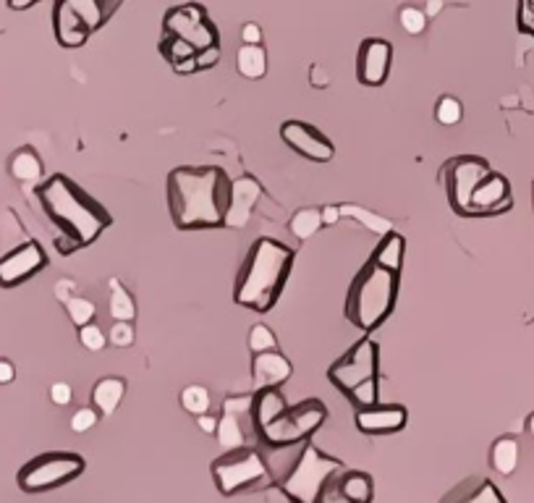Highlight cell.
Returning a JSON list of instances; mask_svg holds the SVG:
<instances>
[{
  "instance_id": "cell-1",
  "label": "cell",
  "mask_w": 534,
  "mask_h": 503,
  "mask_svg": "<svg viewBox=\"0 0 534 503\" xmlns=\"http://www.w3.org/2000/svg\"><path fill=\"white\" fill-rule=\"evenodd\" d=\"M168 213L179 231H215L226 226L230 179L221 165H179L165 181Z\"/></svg>"
},
{
  "instance_id": "cell-2",
  "label": "cell",
  "mask_w": 534,
  "mask_h": 503,
  "mask_svg": "<svg viewBox=\"0 0 534 503\" xmlns=\"http://www.w3.org/2000/svg\"><path fill=\"white\" fill-rule=\"evenodd\" d=\"M294 257L296 252L288 244L278 239H267V236L257 239L249 247L241 263V271L236 275L233 302L238 307H246L260 314L272 310L288 283Z\"/></svg>"
},
{
  "instance_id": "cell-3",
  "label": "cell",
  "mask_w": 534,
  "mask_h": 503,
  "mask_svg": "<svg viewBox=\"0 0 534 503\" xmlns=\"http://www.w3.org/2000/svg\"><path fill=\"white\" fill-rule=\"evenodd\" d=\"M38 199L58 233L71 236L81 249L92 247L113 226V215L63 173H55L39 184Z\"/></svg>"
},
{
  "instance_id": "cell-4",
  "label": "cell",
  "mask_w": 534,
  "mask_h": 503,
  "mask_svg": "<svg viewBox=\"0 0 534 503\" xmlns=\"http://www.w3.org/2000/svg\"><path fill=\"white\" fill-rule=\"evenodd\" d=\"M398 275L382 271L372 260H367L354 275L346 294V320L362 333L378 331L393 314L398 302Z\"/></svg>"
},
{
  "instance_id": "cell-5",
  "label": "cell",
  "mask_w": 534,
  "mask_h": 503,
  "mask_svg": "<svg viewBox=\"0 0 534 503\" xmlns=\"http://www.w3.org/2000/svg\"><path fill=\"white\" fill-rule=\"evenodd\" d=\"M341 472H346L341 459L328 457L312 440H306L299 446L294 465L278 480V485L291 503H317L328 482H333Z\"/></svg>"
},
{
  "instance_id": "cell-6",
  "label": "cell",
  "mask_w": 534,
  "mask_h": 503,
  "mask_svg": "<svg viewBox=\"0 0 534 503\" xmlns=\"http://www.w3.org/2000/svg\"><path fill=\"white\" fill-rule=\"evenodd\" d=\"M210 472H213L218 493L226 496V499L241 496V493L254 490V488H263L267 480H272L265 457L252 446L226 451L223 457H218L213 462Z\"/></svg>"
},
{
  "instance_id": "cell-7",
  "label": "cell",
  "mask_w": 534,
  "mask_h": 503,
  "mask_svg": "<svg viewBox=\"0 0 534 503\" xmlns=\"http://www.w3.org/2000/svg\"><path fill=\"white\" fill-rule=\"evenodd\" d=\"M328 420V407L320 398H306L294 407H288L278 420L263 427L257 432V440H263L267 449H294L306 443Z\"/></svg>"
},
{
  "instance_id": "cell-8",
  "label": "cell",
  "mask_w": 534,
  "mask_h": 503,
  "mask_svg": "<svg viewBox=\"0 0 534 503\" xmlns=\"http://www.w3.org/2000/svg\"><path fill=\"white\" fill-rule=\"evenodd\" d=\"M84 457L71 454V451H50L39 454L32 462L19 469L16 482L24 493H47L55 488H63L74 482L79 474L84 472Z\"/></svg>"
},
{
  "instance_id": "cell-9",
  "label": "cell",
  "mask_w": 534,
  "mask_h": 503,
  "mask_svg": "<svg viewBox=\"0 0 534 503\" xmlns=\"http://www.w3.org/2000/svg\"><path fill=\"white\" fill-rule=\"evenodd\" d=\"M493 173L490 163L485 157L477 155H458L451 157L443 171H440V184L446 187L448 202L454 207V213L469 218L471 210V197L477 192V187Z\"/></svg>"
},
{
  "instance_id": "cell-10",
  "label": "cell",
  "mask_w": 534,
  "mask_h": 503,
  "mask_svg": "<svg viewBox=\"0 0 534 503\" xmlns=\"http://www.w3.org/2000/svg\"><path fill=\"white\" fill-rule=\"evenodd\" d=\"M378 367H380V347H378V341L372 336H362L338 362L330 365L328 378L341 393H348L351 388L362 386L364 381L378 378Z\"/></svg>"
},
{
  "instance_id": "cell-11",
  "label": "cell",
  "mask_w": 534,
  "mask_h": 503,
  "mask_svg": "<svg viewBox=\"0 0 534 503\" xmlns=\"http://www.w3.org/2000/svg\"><path fill=\"white\" fill-rule=\"evenodd\" d=\"M163 35L181 38L184 42H189L196 53L210 45H221L218 27L207 19V11L199 3H184V5L171 8L163 19Z\"/></svg>"
},
{
  "instance_id": "cell-12",
  "label": "cell",
  "mask_w": 534,
  "mask_h": 503,
  "mask_svg": "<svg viewBox=\"0 0 534 503\" xmlns=\"http://www.w3.org/2000/svg\"><path fill=\"white\" fill-rule=\"evenodd\" d=\"M215 438L223 451L244 449L252 438H257V427L252 420V396H230L223 401V415L218 417Z\"/></svg>"
},
{
  "instance_id": "cell-13",
  "label": "cell",
  "mask_w": 534,
  "mask_h": 503,
  "mask_svg": "<svg viewBox=\"0 0 534 503\" xmlns=\"http://www.w3.org/2000/svg\"><path fill=\"white\" fill-rule=\"evenodd\" d=\"M47 252L39 241H24L0 257V289H16L47 268Z\"/></svg>"
},
{
  "instance_id": "cell-14",
  "label": "cell",
  "mask_w": 534,
  "mask_h": 503,
  "mask_svg": "<svg viewBox=\"0 0 534 503\" xmlns=\"http://www.w3.org/2000/svg\"><path fill=\"white\" fill-rule=\"evenodd\" d=\"M280 139L296 153V155L306 157L312 163H330L336 157V147L333 142L312 123H305V121H286L280 126Z\"/></svg>"
},
{
  "instance_id": "cell-15",
  "label": "cell",
  "mask_w": 534,
  "mask_h": 503,
  "mask_svg": "<svg viewBox=\"0 0 534 503\" xmlns=\"http://www.w3.org/2000/svg\"><path fill=\"white\" fill-rule=\"evenodd\" d=\"M393 47L382 38H367L356 55V79L364 87H382L390 74Z\"/></svg>"
},
{
  "instance_id": "cell-16",
  "label": "cell",
  "mask_w": 534,
  "mask_h": 503,
  "mask_svg": "<svg viewBox=\"0 0 534 503\" xmlns=\"http://www.w3.org/2000/svg\"><path fill=\"white\" fill-rule=\"evenodd\" d=\"M513 207V194H511V184L503 173H490L471 197V210L469 218H493V215H503Z\"/></svg>"
},
{
  "instance_id": "cell-17",
  "label": "cell",
  "mask_w": 534,
  "mask_h": 503,
  "mask_svg": "<svg viewBox=\"0 0 534 503\" xmlns=\"http://www.w3.org/2000/svg\"><path fill=\"white\" fill-rule=\"evenodd\" d=\"M409 423V409L401 404H375L354 412V425L364 435H393Z\"/></svg>"
},
{
  "instance_id": "cell-18",
  "label": "cell",
  "mask_w": 534,
  "mask_h": 503,
  "mask_svg": "<svg viewBox=\"0 0 534 503\" xmlns=\"http://www.w3.org/2000/svg\"><path fill=\"white\" fill-rule=\"evenodd\" d=\"M263 197V184L254 176H238L230 181V202L226 229H244L252 221V213Z\"/></svg>"
},
{
  "instance_id": "cell-19",
  "label": "cell",
  "mask_w": 534,
  "mask_h": 503,
  "mask_svg": "<svg viewBox=\"0 0 534 503\" xmlns=\"http://www.w3.org/2000/svg\"><path fill=\"white\" fill-rule=\"evenodd\" d=\"M294 375L291 362L280 354V351H265V354H254L252 359V383L257 390L263 388H280L288 383Z\"/></svg>"
},
{
  "instance_id": "cell-20",
  "label": "cell",
  "mask_w": 534,
  "mask_h": 503,
  "mask_svg": "<svg viewBox=\"0 0 534 503\" xmlns=\"http://www.w3.org/2000/svg\"><path fill=\"white\" fill-rule=\"evenodd\" d=\"M53 29H55V39H58L61 47H81V45H87V39L92 38V32L87 29V24L79 19L77 13L63 0H55Z\"/></svg>"
},
{
  "instance_id": "cell-21",
  "label": "cell",
  "mask_w": 534,
  "mask_h": 503,
  "mask_svg": "<svg viewBox=\"0 0 534 503\" xmlns=\"http://www.w3.org/2000/svg\"><path fill=\"white\" fill-rule=\"evenodd\" d=\"M440 503H508L505 496L497 490L496 482H490L488 477H471L456 485L451 493H446Z\"/></svg>"
},
{
  "instance_id": "cell-22",
  "label": "cell",
  "mask_w": 534,
  "mask_h": 503,
  "mask_svg": "<svg viewBox=\"0 0 534 503\" xmlns=\"http://www.w3.org/2000/svg\"><path fill=\"white\" fill-rule=\"evenodd\" d=\"M288 409V398L283 396L280 388H263L252 396V420L257 432L267 427L272 420H278Z\"/></svg>"
},
{
  "instance_id": "cell-23",
  "label": "cell",
  "mask_w": 534,
  "mask_h": 503,
  "mask_svg": "<svg viewBox=\"0 0 534 503\" xmlns=\"http://www.w3.org/2000/svg\"><path fill=\"white\" fill-rule=\"evenodd\" d=\"M79 19L87 24L89 32H97L100 27H105L113 13L121 8V0H63Z\"/></svg>"
},
{
  "instance_id": "cell-24",
  "label": "cell",
  "mask_w": 534,
  "mask_h": 503,
  "mask_svg": "<svg viewBox=\"0 0 534 503\" xmlns=\"http://www.w3.org/2000/svg\"><path fill=\"white\" fill-rule=\"evenodd\" d=\"M336 488L348 503H372L375 499V480L367 472L346 469L336 477Z\"/></svg>"
},
{
  "instance_id": "cell-25",
  "label": "cell",
  "mask_w": 534,
  "mask_h": 503,
  "mask_svg": "<svg viewBox=\"0 0 534 503\" xmlns=\"http://www.w3.org/2000/svg\"><path fill=\"white\" fill-rule=\"evenodd\" d=\"M404 257H406V239L398 231H390L382 236L380 244L375 247V252H372L370 260L375 265H380L382 271L401 275V271H404Z\"/></svg>"
},
{
  "instance_id": "cell-26",
  "label": "cell",
  "mask_w": 534,
  "mask_h": 503,
  "mask_svg": "<svg viewBox=\"0 0 534 503\" xmlns=\"http://www.w3.org/2000/svg\"><path fill=\"white\" fill-rule=\"evenodd\" d=\"M126 396V381L123 378H100L92 388V407L100 412V417H111L115 409L121 407Z\"/></svg>"
},
{
  "instance_id": "cell-27",
  "label": "cell",
  "mask_w": 534,
  "mask_h": 503,
  "mask_svg": "<svg viewBox=\"0 0 534 503\" xmlns=\"http://www.w3.org/2000/svg\"><path fill=\"white\" fill-rule=\"evenodd\" d=\"M236 69L244 79H263L267 74V50L263 45H241L236 53Z\"/></svg>"
},
{
  "instance_id": "cell-28",
  "label": "cell",
  "mask_w": 534,
  "mask_h": 503,
  "mask_svg": "<svg viewBox=\"0 0 534 503\" xmlns=\"http://www.w3.org/2000/svg\"><path fill=\"white\" fill-rule=\"evenodd\" d=\"M8 171H11V176L16 181L29 184V181H38L42 176V160H39V155L32 147H21L8 160Z\"/></svg>"
},
{
  "instance_id": "cell-29",
  "label": "cell",
  "mask_w": 534,
  "mask_h": 503,
  "mask_svg": "<svg viewBox=\"0 0 534 503\" xmlns=\"http://www.w3.org/2000/svg\"><path fill=\"white\" fill-rule=\"evenodd\" d=\"M490 465L503 477L513 474L516 466H519V440L508 438V435L497 438L496 443H493V449H490Z\"/></svg>"
},
{
  "instance_id": "cell-30",
  "label": "cell",
  "mask_w": 534,
  "mask_h": 503,
  "mask_svg": "<svg viewBox=\"0 0 534 503\" xmlns=\"http://www.w3.org/2000/svg\"><path fill=\"white\" fill-rule=\"evenodd\" d=\"M338 210H341V218H351V221L362 223L367 231L380 233V236L396 231L390 218L378 215V213H372V210H367V207H362V205H351V202H348V205H338Z\"/></svg>"
},
{
  "instance_id": "cell-31",
  "label": "cell",
  "mask_w": 534,
  "mask_h": 503,
  "mask_svg": "<svg viewBox=\"0 0 534 503\" xmlns=\"http://www.w3.org/2000/svg\"><path fill=\"white\" fill-rule=\"evenodd\" d=\"M108 310L113 323H134L137 320V302L134 297L129 294L126 286H121L118 281H111V302H108Z\"/></svg>"
},
{
  "instance_id": "cell-32",
  "label": "cell",
  "mask_w": 534,
  "mask_h": 503,
  "mask_svg": "<svg viewBox=\"0 0 534 503\" xmlns=\"http://www.w3.org/2000/svg\"><path fill=\"white\" fill-rule=\"evenodd\" d=\"M320 229H322V213L314 210V207H302V210H296L294 218L288 221V231L294 233L299 241L312 239Z\"/></svg>"
},
{
  "instance_id": "cell-33",
  "label": "cell",
  "mask_w": 534,
  "mask_h": 503,
  "mask_svg": "<svg viewBox=\"0 0 534 503\" xmlns=\"http://www.w3.org/2000/svg\"><path fill=\"white\" fill-rule=\"evenodd\" d=\"M181 407L191 417H202L210 412V390L204 386H187L181 390Z\"/></svg>"
},
{
  "instance_id": "cell-34",
  "label": "cell",
  "mask_w": 534,
  "mask_h": 503,
  "mask_svg": "<svg viewBox=\"0 0 534 503\" xmlns=\"http://www.w3.org/2000/svg\"><path fill=\"white\" fill-rule=\"evenodd\" d=\"M160 53H163V58L171 66H176V63L196 55V50L191 47L189 42H184L181 38H173V35H163V39H160Z\"/></svg>"
},
{
  "instance_id": "cell-35",
  "label": "cell",
  "mask_w": 534,
  "mask_h": 503,
  "mask_svg": "<svg viewBox=\"0 0 534 503\" xmlns=\"http://www.w3.org/2000/svg\"><path fill=\"white\" fill-rule=\"evenodd\" d=\"M66 312H69L71 323L77 325V331H79V328H84V325L95 323L97 307H95V302H92V299H87V297H81V294H74V297L66 302Z\"/></svg>"
},
{
  "instance_id": "cell-36",
  "label": "cell",
  "mask_w": 534,
  "mask_h": 503,
  "mask_svg": "<svg viewBox=\"0 0 534 503\" xmlns=\"http://www.w3.org/2000/svg\"><path fill=\"white\" fill-rule=\"evenodd\" d=\"M346 398L354 404V409H367V407H375V404H380V401H378V398H380L378 378H372V381H364L362 386L351 388V390L346 393Z\"/></svg>"
},
{
  "instance_id": "cell-37",
  "label": "cell",
  "mask_w": 534,
  "mask_h": 503,
  "mask_svg": "<svg viewBox=\"0 0 534 503\" xmlns=\"http://www.w3.org/2000/svg\"><path fill=\"white\" fill-rule=\"evenodd\" d=\"M463 118V108H461V100L451 97V95H443L435 105V121L440 126H456L458 121Z\"/></svg>"
},
{
  "instance_id": "cell-38",
  "label": "cell",
  "mask_w": 534,
  "mask_h": 503,
  "mask_svg": "<svg viewBox=\"0 0 534 503\" xmlns=\"http://www.w3.org/2000/svg\"><path fill=\"white\" fill-rule=\"evenodd\" d=\"M249 351H252V354L278 351V339H275L272 328H267L265 323L252 325V331H249Z\"/></svg>"
},
{
  "instance_id": "cell-39",
  "label": "cell",
  "mask_w": 534,
  "mask_h": 503,
  "mask_svg": "<svg viewBox=\"0 0 534 503\" xmlns=\"http://www.w3.org/2000/svg\"><path fill=\"white\" fill-rule=\"evenodd\" d=\"M398 21H401L404 32H409L414 38L427 29V13L421 8H417V5H404L401 13H398Z\"/></svg>"
},
{
  "instance_id": "cell-40",
  "label": "cell",
  "mask_w": 534,
  "mask_h": 503,
  "mask_svg": "<svg viewBox=\"0 0 534 503\" xmlns=\"http://www.w3.org/2000/svg\"><path fill=\"white\" fill-rule=\"evenodd\" d=\"M79 344L87 348V351H103L108 347V333H103L100 325L89 323L84 328H79Z\"/></svg>"
},
{
  "instance_id": "cell-41",
  "label": "cell",
  "mask_w": 534,
  "mask_h": 503,
  "mask_svg": "<svg viewBox=\"0 0 534 503\" xmlns=\"http://www.w3.org/2000/svg\"><path fill=\"white\" fill-rule=\"evenodd\" d=\"M137 341V333H134V323H113L111 333H108V344H113L118 348L131 347Z\"/></svg>"
},
{
  "instance_id": "cell-42",
  "label": "cell",
  "mask_w": 534,
  "mask_h": 503,
  "mask_svg": "<svg viewBox=\"0 0 534 503\" xmlns=\"http://www.w3.org/2000/svg\"><path fill=\"white\" fill-rule=\"evenodd\" d=\"M97 423H100V412H97L95 407H84V409L74 412V417H71V430H74V432H87V430H92Z\"/></svg>"
},
{
  "instance_id": "cell-43",
  "label": "cell",
  "mask_w": 534,
  "mask_h": 503,
  "mask_svg": "<svg viewBox=\"0 0 534 503\" xmlns=\"http://www.w3.org/2000/svg\"><path fill=\"white\" fill-rule=\"evenodd\" d=\"M221 55H223L221 45H210V47L199 50V53L194 55V61H196V69H199V71H207V69L218 66V63H221Z\"/></svg>"
},
{
  "instance_id": "cell-44",
  "label": "cell",
  "mask_w": 534,
  "mask_h": 503,
  "mask_svg": "<svg viewBox=\"0 0 534 503\" xmlns=\"http://www.w3.org/2000/svg\"><path fill=\"white\" fill-rule=\"evenodd\" d=\"M71 398H74V388L69 386V383L58 381V383L50 386V401L55 407H66V404H71Z\"/></svg>"
},
{
  "instance_id": "cell-45",
  "label": "cell",
  "mask_w": 534,
  "mask_h": 503,
  "mask_svg": "<svg viewBox=\"0 0 534 503\" xmlns=\"http://www.w3.org/2000/svg\"><path fill=\"white\" fill-rule=\"evenodd\" d=\"M241 42L244 45H263V27L254 24V21L244 24L241 27Z\"/></svg>"
},
{
  "instance_id": "cell-46",
  "label": "cell",
  "mask_w": 534,
  "mask_h": 503,
  "mask_svg": "<svg viewBox=\"0 0 534 503\" xmlns=\"http://www.w3.org/2000/svg\"><path fill=\"white\" fill-rule=\"evenodd\" d=\"M55 249L63 255V257H69V255H74V252H79L81 247H79L77 241L71 239V236H66V233H58L55 236Z\"/></svg>"
},
{
  "instance_id": "cell-47",
  "label": "cell",
  "mask_w": 534,
  "mask_h": 503,
  "mask_svg": "<svg viewBox=\"0 0 534 503\" xmlns=\"http://www.w3.org/2000/svg\"><path fill=\"white\" fill-rule=\"evenodd\" d=\"M309 84L317 87V89H325V87L330 84V77L325 74L322 66H312V69H309Z\"/></svg>"
},
{
  "instance_id": "cell-48",
  "label": "cell",
  "mask_w": 534,
  "mask_h": 503,
  "mask_svg": "<svg viewBox=\"0 0 534 503\" xmlns=\"http://www.w3.org/2000/svg\"><path fill=\"white\" fill-rule=\"evenodd\" d=\"M320 213H322V226H333V223L341 221V210H338V205H328V207H322Z\"/></svg>"
},
{
  "instance_id": "cell-49",
  "label": "cell",
  "mask_w": 534,
  "mask_h": 503,
  "mask_svg": "<svg viewBox=\"0 0 534 503\" xmlns=\"http://www.w3.org/2000/svg\"><path fill=\"white\" fill-rule=\"evenodd\" d=\"M13 378H16V367L8 359H0V386L13 383Z\"/></svg>"
},
{
  "instance_id": "cell-50",
  "label": "cell",
  "mask_w": 534,
  "mask_h": 503,
  "mask_svg": "<svg viewBox=\"0 0 534 503\" xmlns=\"http://www.w3.org/2000/svg\"><path fill=\"white\" fill-rule=\"evenodd\" d=\"M196 425L202 432H210V435H215L218 432V417H213L210 412L207 415H202V417H196Z\"/></svg>"
},
{
  "instance_id": "cell-51",
  "label": "cell",
  "mask_w": 534,
  "mask_h": 503,
  "mask_svg": "<svg viewBox=\"0 0 534 503\" xmlns=\"http://www.w3.org/2000/svg\"><path fill=\"white\" fill-rule=\"evenodd\" d=\"M55 294H58V299L66 305V302H69V299H71L77 291H74V283H71V281H61V283L55 286Z\"/></svg>"
},
{
  "instance_id": "cell-52",
  "label": "cell",
  "mask_w": 534,
  "mask_h": 503,
  "mask_svg": "<svg viewBox=\"0 0 534 503\" xmlns=\"http://www.w3.org/2000/svg\"><path fill=\"white\" fill-rule=\"evenodd\" d=\"M173 71H176L179 77H189V74H196L199 69H196V61H194V58H187V61L176 63V66H173Z\"/></svg>"
},
{
  "instance_id": "cell-53",
  "label": "cell",
  "mask_w": 534,
  "mask_h": 503,
  "mask_svg": "<svg viewBox=\"0 0 534 503\" xmlns=\"http://www.w3.org/2000/svg\"><path fill=\"white\" fill-rule=\"evenodd\" d=\"M38 0H8V8L11 11H27V8H32Z\"/></svg>"
},
{
  "instance_id": "cell-54",
  "label": "cell",
  "mask_w": 534,
  "mask_h": 503,
  "mask_svg": "<svg viewBox=\"0 0 534 503\" xmlns=\"http://www.w3.org/2000/svg\"><path fill=\"white\" fill-rule=\"evenodd\" d=\"M440 11H443V0H427V8H424L427 16H435V13H440Z\"/></svg>"
},
{
  "instance_id": "cell-55",
  "label": "cell",
  "mask_w": 534,
  "mask_h": 503,
  "mask_svg": "<svg viewBox=\"0 0 534 503\" xmlns=\"http://www.w3.org/2000/svg\"><path fill=\"white\" fill-rule=\"evenodd\" d=\"M527 430H530V435L534 438V412L530 415V420H527Z\"/></svg>"
},
{
  "instance_id": "cell-56",
  "label": "cell",
  "mask_w": 534,
  "mask_h": 503,
  "mask_svg": "<svg viewBox=\"0 0 534 503\" xmlns=\"http://www.w3.org/2000/svg\"><path fill=\"white\" fill-rule=\"evenodd\" d=\"M532 197H534V184H532Z\"/></svg>"
},
{
  "instance_id": "cell-57",
  "label": "cell",
  "mask_w": 534,
  "mask_h": 503,
  "mask_svg": "<svg viewBox=\"0 0 534 503\" xmlns=\"http://www.w3.org/2000/svg\"><path fill=\"white\" fill-rule=\"evenodd\" d=\"M121 3H123V0H121Z\"/></svg>"
},
{
  "instance_id": "cell-58",
  "label": "cell",
  "mask_w": 534,
  "mask_h": 503,
  "mask_svg": "<svg viewBox=\"0 0 534 503\" xmlns=\"http://www.w3.org/2000/svg\"><path fill=\"white\" fill-rule=\"evenodd\" d=\"M38 3H39V0H38Z\"/></svg>"
}]
</instances>
